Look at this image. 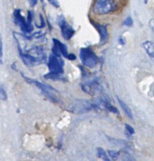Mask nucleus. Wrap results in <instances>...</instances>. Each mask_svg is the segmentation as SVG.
I'll return each mask as SVG.
<instances>
[{
  "instance_id": "f257e3e1",
  "label": "nucleus",
  "mask_w": 154,
  "mask_h": 161,
  "mask_svg": "<svg viewBox=\"0 0 154 161\" xmlns=\"http://www.w3.org/2000/svg\"><path fill=\"white\" fill-rule=\"evenodd\" d=\"M23 75V77L25 79V80H26L27 82H28V83H31V84H34V86H36L38 88H39V89L42 91V92L43 93L46 97H48L49 98L53 100L54 102H59L60 97H59V92H58L56 89L52 87V86H49V85L42 83H41V82L37 81V80H35L29 79L23 75Z\"/></svg>"
},
{
  "instance_id": "f03ea898",
  "label": "nucleus",
  "mask_w": 154,
  "mask_h": 161,
  "mask_svg": "<svg viewBox=\"0 0 154 161\" xmlns=\"http://www.w3.org/2000/svg\"><path fill=\"white\" fill-rule=\"evenodd\" d=\"M95 107V104H92L90 101L85 99H76L70 104L67 110L76 114H82L90 112Z\"/></svg>"
},
{
  "instance_id": "7ed1b4c3",
  "label": "nucleus",
  "mask_w": 154,
  "mask_h": 161,
  "mask_svg": "<svg viewBox=\"0 0 154 161\" xmlns=\"http://www.w3.org/2000/svg\"><path fill=\"white\" fill-rule=\"evenodd\" d=\"M115 9L116 3L114 0H95L92 11L98 15H104L113 12Z\"/></svg>"
},
{
  "instance_id": "20e7f679",
  "label": "nucleus",
  "mask_w": 154,
  "mask_h": 161,
  "mask_svg": "<svg viewBox=\"0 0 154 161\" xmlns=\"http://www.w3.org/2000/svg\"><path fill=\"white\" fill-rule=\"evenodd\" d=\"M79 57L82 64L88 68H94L98 64V57L93 50L89 48H81Z\"/></svg>"
},
{
  "instance_id": "39448f33",
  "label": "nucleus",
  "mask_w": 154,
  "mask_h": 161,
  "mask_svg": "<svg viewBox=\"0 0 154 161\" xmlns=\"http://www.w3.org/2000/svg\"><path fill=\"white\" fill-rule=\"evenodd\" d=\"M14 21L20 28V29L24 33H31L33 31V27L31 24H29L25 20L23 16L21 15L20 9H16L13 13Z\"/></svg>"
},
{
  "instance_id": "423d86ee",
  "label": "nucleus",
  "mask_w": 154,
  "mask_h": 161,
  "mask_svg": "<svg viewBox=\"0 0 154 161\" xmlns=\"http://www.w3.org/2000/svg\"><path fill=\"white\" fill-rule=\"evenodd\" d=\"M57 21L61 28V33H62V36L64 37V39L65 40H69L71 39L74 34V30L66 21L64 16H59L57 19Z\"/></svg>"
},
{
  "instance_id": "0eeeda50",
  "label": "nucleus",
  "mask_w": 154,
  "mask_h": 161,
  "mask_svg": "<svg viewBox=\"0 0 154 161\" xmlns=\"http://www.w3.org/2000/svg\"><path fill=\"white\" fill-rule=\"evenodd\" d=\"M64 62L59 61L57 59V57L54 54H51L49 57L48 67L49 72H56V73H64V69H63Z\"/></svg>"
},
{
  "instance_id": "6e6552de",
  "label": "nucleus",
  "mask_w": 154,
  "mask_h": 161,
  "mask_svg": "<svg viewBox=\"0 0 154 161\" xmlns=\"http://www.w3.org/2000/svg\"><path fill=\"white\" fill-rule=\"evenodd\" d=\"M81 87H82L83 91L85 93H88V94H91V95H93V94L96 93L98 90H100V86L96 81H91L82 85Z\"/></svg>"
},
{
  "instance_id": "1a4fd4ad",
  "label": "nucleus",
  "mask_w": 154,
  "mask_h": 161,
  "mask_svg": "<svg viewBox=\"0 0 154 161\" xmlns=\"http://www.w3.org/2000/svg\"><path fill=\"white\" fill-rule=\"evenodd\" d=\"M95 28H97L98 31L100 32V44H104L107 42L108 40V31L107 29L105 26L101 25H98V24H95Z\"/></svg>"
},
{
  "instance_id": "9d476101",
  "label": "nucleus",
  "mask_w": 154,
  "mask_h": 161,
  "mask_svg": "<svg viewBox=\"0 0 154 161\" xmlns=\"http://www.w3.org/2000/svg\"><path fill=\"white\" fill-rule=\"evenodd\" d=\"M142 47L144 50H146L147 54L150 57V58H154V44L151 41H145L142 44Z\"/></svg>"
},
{
  "instance_id": "9b49d317",
  "label": "nucleus",
  "mask_w": 154,
  "mask_h": 161,
  "mask_svg": "<svg viewBox=\"0 0 154 161\" xmlns=\"http://www.w3.org/2000/svg\"><path fill=\"white\" fill-rule=\"evenodd\" d=\"M117 102H118L119 105H121V107L122 109L124 110V112H125V113L126 114V116H128V118H130L131 119H133L132 113H131V109H130L129 107L128 106V105H126V103H125V102H124L123 101H122L121 98H119L118 97H117Z\"/></svg>"
},
{
  "instance_id": "f8f14e48",
  "label": "nucleus",
  "mask_w": 154,
  "mask_h": 161,
  "mask_svg": "<svg viewBox=\"0 0 154 161\" xmlns=\"http://www.w3.org/2000/svg\"><path fill=\"white\" fill-rule=\"evenodd\" d=\"M53 44L56 45V47L59 49V50H60L61 53H62V55H64L65 58H67L68 53H67V47H66V45H64V43H62L60 41L58 40V39H53Z\"/></svg>"
},
{
  "instance_id": "ddd939ff",
  "label": "nucleus",
  "mask_w": 154,
  "mask_h": 161,
  "mask_svg": "<svg viewBox=\"0 0 154 161\" xmlns=\"http://www.w3.org/2000/svg\"><path fill=\"white\" fill-rule=\"evenodd\" d=\"M45 79H49V80H64V77L63 76V73H56V72H51L46 74L44 75Z\"/></svg>"
},
{
  "instance_id": "4468645a",
  "label": "nucleus",
  "mask_w": 154,
  "mask_h": 161,
  "mask_svg": "<svg viewBox=\"0 0 154 161\" xmlns=\"http://www.w3.org/2000/svg\"><path fill=\"white\" fill-rule=\"evenodd\" d=\"M96 153H97V157H98L99 158L106 161L110 160V158L108 157V156L109 155H106V153L105 152L104 149H102V148H98V149H96Z\"/></svg>"
},
{
  "instance_id": "2eb2a0df",
  "label": "nucleus",
  "mask_w": 154,
  "mask_h": 161,
  "mask_svg": "<svg viewBox=\"0 0 154 161\" xmlns=\"http://www.w3.org/2000/svg\"><path fill=\"white\" fill-rule=\"evenodd\" d=\"M107 153H108V155H109V157H110L112 160H117V158H118V156H119V153L117 152V151L108 150Z\"/></svg>"
},
{
  "instance_id": "dca6fc26",
  "label": "nucleus",
  "mask_w": 154,
  "mask_h": 161,
  "mask_svg": "<svg viewBox=\"0 0 154 161\" xmlns=\"http://www.w3.org/2000/svg\"><path fill=\"white\" fill-rule=\"evenodd\" d=\"M52 51H53V54H54L56 57H57V58H60L61 57L62 53H61V51L59 50V49L58 48L56 45H53V49H52Z\"/></svg>"
},
{
  "instance_id": "f3484780",
  "label": "nucleus",
  "mask_w": 154,
  "mask_h": 161,
  "mask_svg": "<svg viewBox=\"0 0 154 161\" xmlns=\"http://www.w3.org/2000/svg\"><path fill=\"white\" fill-rule=\"evenodd\" d=\"M132 25H133L132 18H131V17H129V16H128V17L123 21V25H125V26L131 27L132 26Z\"/></svg>"
},
{
  "instance_id": "a211bd4d",
  "label": "nucleus",
  "mask_w": 154,
  "mask_h": 161,
  "mask_svg": "<svg viewBox=\"0 0 154 161\" xmlns=\"http://www.w3.org/2000/svg\"><path fill=\"white\" fill-rule=\"evenodd\" d=\"M125 129H126V130L128 131V133L130 135H134L135 134V130L134 128H133L132 127H131V125H129V124H125Z\"/></svg>"
},
{
  "instance_id": "6ab92c4d",
  "label": "nucleus",
  "mask_w": 154,
  "mask_h": 161,
  "mask_svg": "<svg viewBox=\"0 0 154 161\" xmlns=\"http://www.w3.org/2000/svg\"><path fill=\"white\" fill-rule=\"evenodd\" d=\"M0 91H1V98L2 100L3 101H6L7 100V94H6V91H5V90L3 89V86H1V89H0Z\"/></svg>"
},
{
  "instance_id": "aec40b11",
  "label": "nucleus",
  "mask_w": 154,
  "mask_h": 161,
  "mask_svg": "<svg viewBox=\"0 0 154 161\" xmlns=\"http://www.w3.org/2000/svg\"><path fill=\"white\" fill-rule=\"evenodd\" d=\"M33 19V13L31 11H28V22L29 24H31Z\"/></svg>"
},
{
  "instance_id": "412c9836",
  "label": "nucleus",
  "mask_w": 154,
  "mask_h": 161,
  "mask_svg": "<svg viewBox=\"0 0 154 161\" xmlns=\"http://www.w3.org/2000/svg\"><path fill=\"white\" fill-rule=\"evenodd\" d=\"M49 3H51L53 6H55V7L58 8L59 6V3L57 0H49Z\"/></svg>"
},
{
  "instance_id": "4be33fe9",
  "label": "nucleus",
  "mask_w": 154,
  "mask_h": 161,
  "mask_svg": "<svg viewBox=\"0 0 154 161\" xmlns=\"http://www.w3.org/2000/svg\"><path fill=\"white\" fill-rule=\"evenodd\" d=\"M67 58H68L70 61H74V60L76 59V56H75L74 53H70V54H68V56H67Z\"/></svg>"
},
{
  "instance_id": "5701e85b",
  "label": "nucleus",
  "mask_w": 154,
  "mask_h": 161,
  "mask_svg": "<svg viewBox=\"0 0 154 161\" xmlns=\"http://www.w3.org/2000/svg\"><path fill=\"white\" fill-rule=\"evenodd\" d=\"M30 3V4L31 5V6H34L36 4H37L38 0H28Z\"/></svg>"
},
{
  "instance_id": "b1692460",
  "label": "nucleus",
  "mask_w": 154,
  "mask_h": 161,
  "mask_svg": "<svg viewBox=\"0 0 154 161\" xmlns=\"http://www.w3.org/2000/svg\"><path fill=\"white\" fill-rule=\"evenodd\" d=\"M0 57H1V58L3 57V42H2V40L0 42Z\"/></svg>"
},
{
  "instance_id": "393cba45",
  "label": "nucleus",
  "mask_w": 154,
  "mask_h": 161,
  "mask_svg": "<svg viewBox=\"0 0 154 161\" xmlns=\"http://www.w3.org/2000/svg\"><path fill=\"white\" fill-rule=\"evenodd\" d=\"M119 42H120L121 44H122V45H124V44L125 43V39H124L123 37H121H121L119 38Z\"/></svg>"
}]
</instances>
